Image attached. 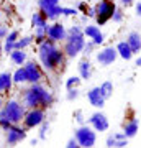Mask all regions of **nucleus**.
<instances>
[{"instance_id":"c9c22d12","label":"nucleus","mask_w":141,"mask_h":148,"mask_svg":"<svg viewBox=\"0 0 141 148\" xmlns=\"http://www.w3.org/2000/svg\"><path fill=\"white\" fill-rule=\"evenodd\" d=\"M66 147H67V148H79V143H77V140H76V137L71 138V140L66 143Z\"/></svg>"},{"instance_id":"423d86ee","label":"nucleus","mask_w":141,"mask_h":148,"mask_svg":"<svg viewBox=\"0 0 141 148\" xmlns=\"http://www.w3.org/2000/svg\"><path fill=\"white\" fill-rule=\"evenodd\" d=\"M74 137L77 140L79 147L82 148H92L97 142V133L92 127H87V125H80V127L74 132Z\"/></svg>"},{"instance_id":"4c0bfd02","label":"nucleus","mask_w":141,"mask_h":148,"mask_svg":"<svg viewBox=\"0 0 141 148\" xmlns=\"http://www.w3.org/2000/svg\"><path fill=\"white\" fill-rule=\"evenodd\" d=\"M85 13H87V16H90V18H95V8L94 7L89 8V10H85Z\"/></svg>"},{"instance_id":"ea45409f","label":"nucleus","mask_w":141,"mask_h":148,"mask_svg":"<svg viewBox=\"0 0 141 148\" xmlns=\"http://www.w3.org/2000/svg\"><path fill=\"white\" fill-rule=\"evenodd\" d=\"M120 3H121V5H131V3H133V0H120Z\"/></svg>"},{"instance_id":"aec40b11","label":"nucleus","mask_w":141,"mask_h":148,"mask_svg":"<svg viewBox=\"0 0 141 148\" xmlns=\"http://www.w3.org/2000/svg\"><path fill=\"white\" fill-rule=\"evenodd\" d=\"M10 59L15 64H18V66H23V64L26 63V53H25V49H13V51L10 53Z\"/></svg>"},{"instance_id":"a211bd4d","label":"nucleus","mask_w":141,"mask_h":148,"mask_svg":"<svg viewBox=\"0 0 141 148\" xmlns=\"http://www.w3.org/2000/svg\"><path fill=\"white\" fill-rule=\"evenodd\" d=\"M116 51H118V56L123 59H126V61H130L131 58H133V51H131L130 45L126 41H120L118 45H116Z\"/></svg>"},{"instance_id":"f8f14e48","label":"nucleus","mask_w":141,"mask_h":148,"mask_svg":"<svg viewBox=\"0 0 141 148\" xmlns=\"http://www.w3.org/2000/svg\"><path fill=\"white\" fill-rule=\"evenodd\" d=\"M66 35H67V30L64 28L63 23H52V25H49L48 27V38L49 40H52V41H63V40H66Z\"/></svg>"},{"instance_id":"c03bdc74","label":"nucleus","mask_w":141,"mask_h":148,"mask_svg":"<svg viewBox=\"0 0 141 148\" xmlns=\"http://www.w3.org/2000/svg\"><path fill=\"white\" fill-rule=\"evenodd\" d=\"M2 106H3V101H2V97H0V109H2Z\"/></svg>"},{"instance_id":"5701e85b","label":"nucleus","mask_w":141,"mask_h":148,"mask_svg":"<svg viewBox=\"0 0 141 148\" xmlns=\"http://www.w3.org/2000/svg\"><path fill=\"white\" fill-rule=\"evenodd\" d=\"M12 79H13V82H15V84H23V82H26V73H25V68L21 66V68L16 69L15 73L12 74Z\"/></svg>"},{"instance_id":"e433bc0d","label":"nucleus","mask_w":141,"mask_h":148,"mask_svg":"<svg viewBox=\"0 0 141 148\" xmlns=\"http://www.w3.org/2000/svg\"><path fill=\"white\" fill-rule=\"evenodd\" d=\"M7 33H8V32H7V28L3 27V25H0V40H2V38H5Z\"/></svg>"},{"instance_id":"f704fd0d","label":"nucleus","mask_w":141,"mask_h":148,"mask_svg":"<svg viewBox=\"0 0 141 148\" xmlns=\"http://www.w3.org/2000/svg\"><path fill=\"white\" fill-rule=\"evenodd\" d=\"M15 49V43H8V41H5V45H3V51H5L7 54H10L12 51Z\"/></svg>"},{"instance_id":"6ab92c4d","label":"nucleus","mask_w":141,"mask_h":148,"mask_svg":"<svg viewBox=\"0 0 141 148\" xmlns=\"http://www.w3.org/2000/svg\"><path fill=\"white\" fill-rule=\"evenodd\" d=\"M12 84H13L12 74L10 73H0V92H7V90H10Z\"/></svg>"},{"instance_id":"1a4fd4ad","label":"nucleus","mask_w":141,"mask_h":148,"mask_svg":"<svg viewBox=\"0 0 141 148\" xmlns=\"http://www.w3.org/2000/svg\"><path fill=\"white\" fill-rule=\"evenodd\" d=\"M23 68H25V73H26V82L35 84V82H40L43 79V71L38 66V63L28 61V63L23 64Z\"/></svg>"},{"instance_id":"0eeeda50","label":"nucleus","mask_w":141,"mask_h":148,"mask_svg":"<svg viewBox=\"0 0 141 148\" xmlns=\"http://www.w3.org/2000/svg\"><path fill=\"white\" fill-rule=\"evenodd\" d=\"M44 109L41 107H35V109H30V112H26L25 117H23V127L25 128H35L40 127V123L44 120Z\"/></svg>"},{"instance_id":"2f4dec72","label":"nucleus","mask_w":141,"mask_h":148,"mask_svg":"<svg viewBox=\"0 0 141 148\" xmlns=\"http://www.w3.org/2000/svg\"><path fill=\"white\" fill-rule=\"evenodd\" d=\"M18 36H20V33L16 32V30H13V32L7 33V36H5V41H8V43H15L16 40H18Z\"/></svg>"},{"instance_id":"72a5a7b5","label":"nucleus","mask_w":141,"mask_h":148,"mask_svg":"<svg viewBox=\"0 0 141 148\" xmlns=\"http://www.w3.org/2000/svg\"><path fill=\"white\" fill-rule=\"evenodd\" d=\"M74 119H76V122H77V123H80V125H84V123H85V119H84L82 110H76V112H74Z\"/></svg>"},{"instance_id":"412c9836","label":"nucleus","mask_w":141,"mask_h":148,"mask_svg":"<svg viewBox=\"0 0 141 148\" xmlns=\"http://www.w3.org/2000/svg\"><path fill=\"white\" fill-rule=\"evenodd\" d=\"M31 25H33V28H40V27H46L48 25V18L44 16V13H43L41 10L36 12V13H33Z\"/></svg>"},{"instance_id":"7c9ffc66","label":"nucleus","mask_w":141,"mask_h":148,"mask_svg":"<svg viewBox=\"0 0 141 148\" xmlns=\"http://www.w3.org/2000/svg\"><path fill=\"white\" fill-rule=\"evenodd\" d=\"M112 20L115 21V23H121V21H123V12H121L120 8H115L113 15H112Z\"/></svg>"},{"instance_id":"79ce46f5","label":"nucleus","mask_w":141,"mask_h":148,"mask_svg":"<svg viewBox=\"0 0 141 148\" xmlns=\"http://www.w3.org/2000/svg\"><path fill=\"white\" fill-rule=\"evenodd\" d=\"M136 66H141V56L138 59H136Z\"/></svg>"},{"instance_id":"473e14b6","label":"nucleus","mask_w":141,"mask_h":148,"mask_svg":"<svg viewBox=\"0 0 141 148\" xmlns=\"http://www.w3.org/2000/svg\"><path fill=\"white\" fill-rule=\"evenodd\" d=\"M105 41V35L102 32L100 33H97V35H95L94 38H92V43H94L95 46H100V45H102V43Z\"/></svg>"},{"instance_id":"4468645a","label":"nucleus","mask_w":141,"mask_h":148,"mask_svg":"<svg viewBox=\"0 0 141 148\" xmlns=\"http://www.w3.org/2000/svg\"><path fill=\"white\" fill-rule=\"evenodd\" d=\"M87 99H89L90 106H94L95 109H102V107L105 106V99H104V95L100 94L99 87H92V89L87 92Z\"/></svg>"},{"instance_id":"9d476101","label":"nucleus","mask_w":141,"mask_h":148,"mask_svg":"<svg viewBox=\"0 0 141 148\" xmlns=\"http://www.w3.org/2000/svg\"><path fill=\"white\" fill-rule=\"evenodd\" d=\"M7 143L8 145H16L26 138V128L18 127V123H13L10 128H7Z\"/></svg>"},{"instance_id":"58836bf2","label":"nucleus","mask_w":141,"mask_h":148,"mask_svg":"<svg viewBox=\"0 0 141 148\" xmlns=\"http://www.w3.org/2000/svg\"><path fill=\"white\" fill-rule=\"evenodd\" d=\"M136 15L138 16H141V0L136 3Z\"/></svg>"},{"instance_id":"39448f33","label":"nucleus","mask_w":141,"mask_h":148,"mask_svg":"<svg viewBox=\"0 0 141 148\" xmlns=\"http://www.w3.org/2000/svg\"><path fill=\"white\" fill-rule=\"evenodd\" d=\"M94 8H95V21H97V25L104 27L108 20H112V15H113L116 5L113 0H100Z\"/></svg>"},{"instance_id":"b1692460","label":"nucleus","mask_w":141,"mask_h":148,"mask_svg":"<svg viewBox=\"0 0 141 148\" xmlns=\"http://www.w3.org/2000/svg\"><path fill=\"white\" fill-rule=\"evenodd\" d=\"M33 41H35V36H23L21 40L18 38L15 41V49H25V48H28Z\"/></svg>"},{"instance_id":"a878e982","label":"nucleus","mask_w":141,"mask_h":148,"mask_svg":"<svg viewBox=\"0 0 141 148\" xmlns=\"http://www.w3.org/2000/svg\"><path fill=\"white\" fill-rule=\"evenodd\" d=\"M48 132H49V122L43 120L41 123H40V135H38V138H40V140H46Z\"/></svg>"},{"instance_id":"dca6fc26","label":"nucleus","mask_w":141,"mask_h":148,"mask_svg":"<svg viewBox=\"0 0 141 148\" xmlns=\"http://www.w3.org/2000/svg\"><path fill=\"white\" fill-rule=\"evenodd\" d=\"M138 128H140L138 119H130V120L125 123V127H123V135L130 140V138H133L136 133H138Z\"/></svg>"},{"instance_id":"f03ea898","label":"nucleus","mask_w":141,"mask_h":148,"mask_svg":"<svg viewBox=\"0 0 141 148\" xmlns=\"http://www.w3.org/2000/svg\"><path fill=\"white\" fill-rule=\"evenodd\" d=\"M52 102H54V95L46 87L35 82L23 92V102L21 104L26 109H35V107L48 109L49 106H52Z\"/></svg>"},{"instance_id":"4be33fe9","label":"nucleus","mask_w":141,"mask_h":148,"mask_svg":"<svg viewBox=\"0 0 141 148\" xmlns=\"http://www.w3.org/2000/svg\"><path fill=\"white\" fill-rule=\"evenodd\" d=\"M100 89V94L104 95L105 101H108L110 97H112V94H113V84L110 82V81H105V82H102V84L99 86Z\"/></svg>"},{"instance_id":"f257e3e1","label":"nucleus","mask_w":141,"mask_h":148,"mask_svg":"<svg viewBox=\"0 0 141 148\" xmlns=\"http://www.w3.org/2000/svg\"><path fill=\"white\" fill-rule=\"evenodd\" d=\"M38 58L46 71H56L59 66L64 64L66 54H64V49L56 46V41L46 38L43 43L38 45Z\"/></svg>"},{"instance_id":"cd10ccee","label":"nucleus","mask_w":141,"mask_h":148,"mask_svg":"<svg viewBox=\"0 0 141 148\" xmlns=\"http://www.w3.org/2000/svg\"><path fill=\"white\" fill-rule=\"evenodd\" d=\"M80 77H77V76H71L67 81H66V89H72V87H77L79 84H80Z\"/></svg>"},{"instance_id":"6e6552de","label":"nucleus","mask_w":141,"mask_h":148,"mask_svg":"<svg viewBox=\"0 0 141 148\" xmlns=\"http://www.w3.org/2000/svg\"><path fill=\"white\" fill-rule=\"evenodd\" d=\"M95 58H97V63L100 66H110V64H113L118 58V51H116V48L113 46H107L104 49H100L99 53L95 54Z\"/></svg>"},{"instance_id":"393cba45","label":"nucleus","mask_w":141,"mask_h":148,"mask_svg":"<svg viewBox=\"0 0 141 148\" xmlns=\"http://www.w3.org/2000/svg\"><path fill=\"white\" fill-rule=\"evenodd\" d=\"M82 32H84V36H87V38L92 40L97 33H100V28H99V25H87Z\"/></svg>"},{"instance_id":"37998d69","label":"nucleus","mask_w":141,"mask_h":148,"mask_svg":"<svg viewBox=\"0 0 141 148\" xmlns=\"http://www.w3.org/2000/svg\"><path fill=\"white\" fill-rule=\"evenodd\" d=\"M3 53V46H2V43H0V54Z\"/></svg>"},{"instance_id":"9b49d317","label":"nucleus","mask_w":141,"mask_h":148,"mask_svg":"<svg viewBox=\"0 0 141 148\" xmlns=\"http://www.w3.org/2000/svg\"><path fill=\"white\" fill-rule=\"evenodd\" d=\"M87 122L90 123V127L94 128L95 132H107L108 130V119L102 112H95L87 119Z\"/></svg>"},{"instance_id":"20e7f679","label":"nucleus","mask_w":141,"mask_h":148,"mask_svg":"<svg viewBox=\"0 0 141 148\" xmlns=\"http://www.w3.org/2000/svg\"><path fill=\"white\" fill-rule=\"evenodd\" d=\"M84 33H79V35H72V33H67L66 35V40H64V54L67 58H76L79 53H82V48L85 45V40H84Z\"/></svg>"},{"instance_id":"7ed1b4c3","label":"nucleus","mask_w":141,"mask_h":148,"mask_svg":"<svg viewBox=\"0 0 141 148\" xmlns=\"http://www.w3.org/2000/svg\"><path fill=\"white\" fill-rule=\"evenodd\" d=\"M26 114V107L18 101H8L0 109V119H7L12 123H20Z\"/></svg>"},{"instance_id":"a19ab883","label":"nucleus","mask_w":141,"mask_h":148,"mask_svg":"<svg viewBox=\"0 0 141 148\" xmlns=\"http://www.w3.org/2000/svg\"><path fill=\"white\" fill-rule=\"evenodd\" d=\"M77 8H79V10H85L87 7H85V3L82 2V3H79V5H77Z\"/></svg>"},{"instance_id":"ddd939ff","label":"nucleus","mask_w":141,"mask_h":148,"mask_svg":"<svg viewBox=\"0 0 141 148\" xmlns=\"http://www.w3.org/2000/svg\"><path fill=\"white\" fill-rule=\"evenodd\" d=\"M105 145L108 148H125L128 147V138L123 133H112V135L107 137Z\"/></svg>"},{"instance_id":"2eb2a0df","label":"nucleus","mask_w":141,"mask_h":148,"mask_svg":"<svg viewBox=\"0 0 141 148\" xmlns=\"http://www.w3.org/2000/svg\"><path fill=\"white\" fill-rule=\"evenodd\" d=\"M126 43L130 45L133 54L140 53V51H141V35H140V32H130V33H128V36H126Z\"/></svg>"},{"instance_id":"f3484780","label":"nucleus","mask_w":141,"mask_h":148,"mask_svg":"<svg viewBox=\"0 0 141 148\" xmlns=\"http://www.w3.org/2000/svg\"><path fill=\"white\" fill-rule=\"evenodd\" d=\"M79 69V76H80V79H90V76H92V64H90L89 59H82L77 66Z\"/></svg>"},{"instance_id":"bb28decb","label":"nucleus","mask_w":141,"mask_h":148,"mask_svg":"<svg viewBox=\"0 0 141 148\" xmlns=\"http://www.w3.org/2000/svg\"><path fill=\"white\" fill-rule=\"evenodd\" d=\"M54 5H59V0H38V7H40V10H46V8L54 7Z\"/></svg>"},{"instance_id":"c756f323","label":"nucleus","mask_w":141,"mask_h":148,"mask_svg":"<svg viewBox=\"0 0 141 148\" xmlns=\"http://www.w3.org/2000/svg\"><path fill=\"white\" fill-rule=\"evenodd\" d=\"M94 48H95V45L92 41H85V45H84V48H82V53L85 54V56H89V54L94 53Z\"/></svg>"},{"instance_id":"c85d7f7f","label":"nucleus","mask_w":141,"mask_h":148,"mask_svg":"<svg viewBox=\"0 0 141 148\" xmlns=\"http://www.w3.org/2000/svg\"><path fill=\"white\" fill-rule=\"evenodd\" d=\"M77 97H79V89L77 87L67 89V94H66V99H67V101H76Z\"/></svg>"}]
</instances>
